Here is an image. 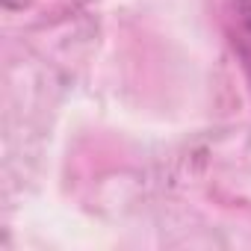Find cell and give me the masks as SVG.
I'll list each match as a JSON object with an SVG mask.
<instances>
[{
    "mask_svg": "<svg viewBox=\"0 0 251 251\" xmlns=\"http://www.w3.org/2000/svg\"><path fill=\"white\" fill-rule=\"evenodd\" d=\"M230 45L242 59V68L251 74V0H233L227 15Z\"/></svg>",
    "mask_w": 251,
    "mask_h": 251,
    "instance_id": "obj_1",
    "label": "cell"
},
{
    "mask_svg": "<svg viewBox=\"0 0 251 251\" xmlns=\"http://www.w3.org/2000/svg\"><path fill=\"white\" fill-rule=\"evenodd\" d=\"M30 3V0H21V6H27ZM6 6H12V0H6Z\"/></svg>",
    "mask_w": 251,
    "mask_h": 251,
    "instance_id": "obj_2",
    "label": "cell"
}]
</instances>
